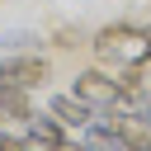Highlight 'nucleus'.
Wrapping results in <instances>:
<instances>
[{
  "label": "nucleus",
  "instance_id": "nucleus-2",
  "mask_svg": "<svg viewBox=\"0 0 151 151\" xmlns=\"http://www.w3.org/2000/svg\"><path fill=\"white\" fill-rule=\"evenodd\" d=\"M71 94H80V99H85L94 113H104V109H113V104H118V80H113L109 71L90 66V71H80V76H76Z\"/></svg>",
  "mask_w": 151,
  "mask_h": 151
},
{
  "label": "nucleus",
  "instance_id": "nucleus-6",
  "mask_svg": "<svg viewBox=\"0 0 151 151\" xmlns=\"http://www.w3.org/2000/svg\"><path fill=\"white\" fill-rule=\"evenodd\" d=\"M28 113H33V104H28V90H19V85H5V80H0V118L28 123Z\"/></svg>",
  "mask_w": 151,
  "mask_h": 151
},
{
  "label": "nucleus",
  "instance_id": "nucleus-9",
  "mask_svg": "<svg viewBox=\"0 0 151 151\" xmlns=\"http://www.w3.org/2000/svg\"><path fill=\"white\" fill-rule=\"evenodd\" d=\"M80 42H85L80 28H57V47H80Z\"/></svg>",
  "mask_w": 151,
  "mask_h": 151
},
{
  "label": "nucleus",
  "instance_id": "nucleus-1",
  "mask_svg": "<svg viewBox=\"0 0 151 151\" xmlns=\"http://www.w3.org/2000/svg\"><path fill=\"white\" fill-rule=\"evenodd\" d=\"M94 57L113 71H142L151 61V28H132V24H109L90 38Z\"/></svg>",
  "mask_w": 151,
  "mask_h": 151
},
{
  "label": "nucleus",
  "instance_id": "nucleus-7",
  "mask_svg": "<svg viewBox=\"0 0 151 151\" xmlns=\"http://www.w3.org/2000/svg\"><path fill=\"white\" fill-rule=\"evenodd\" d=\"M28 42H38V33H28V28H9V33H0V47H5V52H24Z\"/></svg>",
  "mask_w": 151,
  "mask_h": 151
},
{
  "label": "nucleus",
  "instance_id": "nucleus-8",
  "mask_svg": "<svg viewBox=\"0 0 151 151\" xmlns=\"http://www.w3.org/2000/svg\"><path fill=\"white\" fill-rule=\"evenodd\" d=\"M0 151H33V142H28V137H14V132L0 127Z\"/></svg>",
  "mask_w": 151,
  "mask_h": 151
},
{
  "label": "nucleus",
  "instance_id": "nucleus-3",
  "mask_svg": "<svg viewBox=\"0 0 151 151\" xmlns=\"http://www.w3.org/2000/svg\"><path fill=\"white\" fill-rule=\"evenodd\" d=\"M0 80L5 85H19V90H33L47 80V61L38 52H5L0 57Z\"/></svg>",
  "mask_w": 151,
  "mask_h": 151
},
{
  "label": "nucleus",
  "instance_id": "nucleus-5",
  "mask_svg": "<svg viewBox=\"0 0 151 151\" xmlns=\"http://www.w3.org/2000/svg\"><path fill=\"white\" fill-rule=\"evenodd\" d=\"M24 137H28L33 146H57V142H66V127H61L52 113H28V123H24Z\"/></svg>",
  "mask_w": 151,
  "mask_h": 151
},
{
  "label": "nucleus",
  "instance_id": "nucleus-4",
  "mask_svg": "<svg viewBox=\"0 0 151 151\" xmlns=\"http://www.w3.org/2000/svg\"><path fill=\"white\" fill-rule=\"evenodd\" d=\"M47 113H52V118H57L61 127H76V132H80V127H85V123L94 118V109H90V104H85L80 94H52Z\"/></svg>",
  "mask_w": 151,
  "mask_h": 151
},
{
  "label": "nucleus",
  "instance_id": "nucleus-10",
  "mask_svg": "<svg viewBox=\"0 0 151 151\" xmlns=\"http://www.w3.org/2000/svg\"><path fill=\"white\" fill-rule=\"evenodd\" d=\"M42 151H85V146H76V142H57V146H42Z\"/></svg>",
  "mask_w": 151,
  "mask_h": 151
}]
</instances>
